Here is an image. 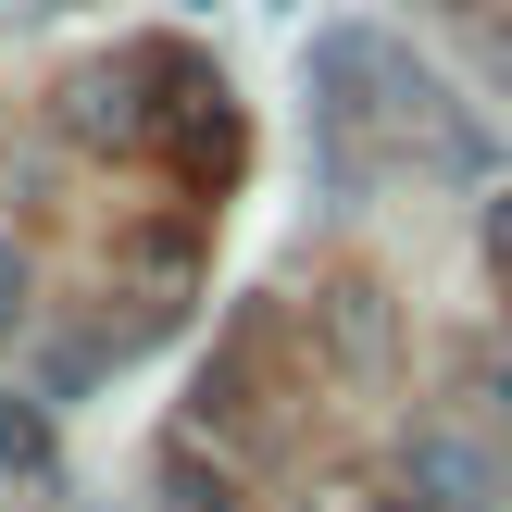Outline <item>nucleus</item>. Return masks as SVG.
I'll list each match as a JSON object with an SVG mask.
<instances>
[{
	"label": "nucleus",
	"mask_w": 512,
	"mask_h": 512,
	"mask_svg": "<svg viewBox=\"0 0 512 512\" xmlns=\"http://www.w3.org/2000/svg\"><path fill=\"white\" fill-rule=\"evenodd\" d=\"M150 88H163V63H150V50H113V63H88L50 113H63L75 150H150L175 125V100H150Z\"/></svg>",
	"instance_id": "nucleus-1"
},
{
	"label": "nucleus",
	"mask_w": 512,
	"mask_h": 512,
	"mask_svg": "<svg viewBox=\"0 0 512 512\" xmlns=\"http://www.w3.org/2000/svg\"><path fill=\"white\" fill-rule=\"evenodd\" d=\"M400 475H413L425 512H500L512 500V438H488V425H413V450H400Z\"/></svg>",
	"instance_id": "nucleus-2"
},
{
	"label": "nucleus",
	"mask_w": 512,
	"mask_h": 512,
	"mask_svg": "<svg viewBox=\"0 0 512 512\" xmlns=\"http://www.w3.org/2000/svg\"><path fill=\"white\" fill-rule=\"evenodd\" d=\"M325 363L338 375H388V288H325Z\"/></svg>",
	"instance_id": "nucleus-3"
},
{
	"label": "nucleus",
	"mask_w": 512,
	"mask_h": 512,
	"mask_svg": "<svg viewBox=\"0 0 512 512\" xmlns=\"http://www.w3.org/2000/svg\"><path fill=\"white\" fill-rule=\"evenodd\" d=\"M163 512H238V475H225L213 425H175L163 438Z\"/></svg>",
	"instance_id": "nucleus-4"
},
{
	"label": "nucleus",
	"mask_w": 512,
	"mask_h": 512,
	"mask_svg": "<svg viewBox=\"0 0 512 512\" xmlns=\"http://www.w3.org/2000/svg\"><path fill=\"white\" fill-rule=\"evenodd\" d=\"M50 463H63L50 413H38V400H0V475H50Z\"/></svg>",
	"instance_id": "nucleus-5"
},
{
	"label": "nucleus",
	"mask_w": 512,
	"mask_h": 512,
	"mask_svg": "<svg viewBox=\"0 0 512 512\" xmlns=\"http://www.w3.org/2000/svg\"><path fill=\"white\" fill-rule=\"evenodd\" d=\"M25 300H38V263H25V238H0V338H25Z\"/></svg>",
	"instance_id": "nucleus-6"
},
{
	"label": "nucleus",
	"mask_w": 512,
	"mask_h": 512,
	"mask_svg": "<svg viewBox=\"0 0 512 512\" xmlns=\"http://www.w3.org/2000/svg\"><path fill=\"white\" fill-rule=\"evenodd\" d=\"M475 250H488V275L512 288V188H488V200H475Z\"/></svg>",
	"instance_id": "nucleus-7"
},
{
	"label": "nucleus",
	"mask_w": 512,
	"mask_h": 512,
	"mask_svg": "<svg viewBox=\"0 0 512 512\" xmlns=\"http://www.w3.org/2000/svg\"><path fill=\"white\" fill-rule=\"evenodd\" d=\"M488 400H500V413H512V338L488 350Z\"/></svg>",
	"instance_id": "nucleus-8"
},
{
	"label": "nucleus",
	"mask_w": 512,
	"mask_h": 512,
	"mask_svg": "<svg viewBox=\"0 0 512 512\" xmlns=\"http://www.w3.org/2000/svg\"><path fill=\"white\" fill-rule=\"evenodd\" d=\"M25 13H50V0H0V25H25Z\"/></svg>",
	"instance_id": "nucleus-9"
},
{
	"label": "nucleus",
	"mask_w": 512,
	"mask_h": 512,
	"mask_svg": "<svg viewBox=\"0 0 512 512\" xmlns=\"http://www.w3.org/2000/svg\"><path fill=\"white\" fill-rule=\"evenodd\" d=\"M363 512H425V500H413V488H400V500H363Z\"/></svg>",
	"instance_id": "nucleus-10"
}]
</instances>
